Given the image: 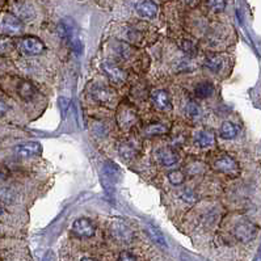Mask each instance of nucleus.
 I'll return each mask as SVG.
<instances>
[{"label":"nucleus","mask_w":261,"mask_h":261,"mask_svg":"<svg viewBox=\"0 0 261 261\" xmlns=\"http://www.w3.org/2000/svg\"><path fill=\"white\" fill-rule=\"evenodd\" d=\"M58 33L62 37L63 41H66L68 46L72 49L75 54H81L83 53V42L79 38V29H77L76 22L70 17L63 19L59 22Z\"/></svg>","instance_id":"nucleus-1"},{"label":"nucleus","mask_w":261,"mask_h":261,"mask_svg":"<svg viewBox=\"0 0 261 261\" xmlns=\"http://www.w3.org/2000/svg\"><path fill=\"white\" fill-rule=\"evenodd\" d=\"M121 169L116 163L111 162V160H107V162L103 163V167H101V181H103L104 187L113 188L118 181L121 180Z\"/></svg>","instance_id":"nucleus-2"},{"label":"nucleus","mask_w":261,"mask_h":261,"mask_svg":"<svg viewBox=\"0 0 261 261\" xmlns=\"http://www.w3.org/2000/svg\"><path fill=\"white\" fill-rule=\"evenodd\" d=\"M0 32L5 36H19L24 32V24L17 16L7 13L0 21Z\"/></svg>","instance_id":"nucleus-3"},{"label":"nucleus","mask_w":261,"mask_h":261,"mask_svg":"<svg viewBox=\"0 0 261 261\" xmlns=\"http://www.w3.org/2000/svg\"><path fill=\"white\" fill-rule=\"evenodd\" d=\"M20 49L25 56H40L45 52V44L37 37H25L20 42Z\"/></svg>","instance_id":"nucleus-4"},{"label":"nucleus","mask_w":261,"mask_h":261,"mask_svg":"<svg viewBox=\"0 0 261 261\" xmlns=\"http://www.w3.org/2000/svg\"><path fill=\"white\" fill-rule=\"evenodd\" d=\"M72 232L79 238H92L95 235L96 227L91 219L81 217L72 223Z\"/></svg>","instance_id":"nucleus-5"},{"label":"nucleus","mask_w":261,"mask_h":261,"mask_svg":"<svg viewBox=\"0 0 261 261\" xmlns=\"http://www.w3.org/2000/svg\"><path fill=\"white\" fill-rule=\"evenodd\" d=\"M234 232H235L236 239L243 243H247L256 238V235H258V227L252 222H240L239 224H236L235 231Z\"/></svg>","instance_id":"nucleus-6"},{"label":"nucleus","mask_w":261,"mask_h":261,"mask_svg":"<svg viewBox=\"0 0 261 261\" xmlns=\"http://www.w3.org/2000/svg\"><path fill=\"white\" fill-rule=\"evenodd\" d=\"M214 167H215L217 171L226 173V175H236V173L239 172V164H238V162H236L235 159H232L231 156H228V155L219 156L215 160V163H214Z\"/></svg>","instance_id":"nucleus-7"},{"label":"nucleus","mask_w":261,"mask_h":261,"mask_svg":"<svg viewBox=\"0 0 261 261\" xmlns=\"http://www.w3.org/2000/svg\"><path fill=\"white\" fill-rule=\"evenodd\" d=\"M135 11L143 19H155L158 15V5L152 0H138Z\"/></svg>","instance_id":"nucleus-8"},{"label":"nucleus","mask_w":261,"mask_h":261,"mask_svg":"<svg viewBox=\"0 0 261 261\" xmlns=\"http://www.w3.org/2000/svg\"><path fill=\"white\" fill-rule=\"evenodd\" d=\"M155 155H156V159L160 162V164H163L164 167L175 166L180 160V156H179L176 151L169 147L159 148Z\"/></svg>","instance_id":"nucleus-9"},{"label":"nucleus","mask_w":261,"mask_h":261,"mask_svg":"<svg viewBox=\"0 0 261 261\" xmlns=\"http://www.w3.org/2000/svg\"><path fill=\"white\" fill-rule=\"evenodd\" d=\"M151 100L159 111H171L172 109V101L171 96L164 89H156L151 95Z\"/></svg>","instance_id":"nucleus-10"},{"label":"nucleus","mask_w":261,"mask_h":261,"mask_svg":"<svg viewBox=\"0 0 261 261\" xmlns=\"http://www.w3.org/2000/svg\"><path fill=\"white\" fill-rule=\"evenodd\" d=\"M41 151H42V146L38 142H25V143L17 144L15 147V154L22 159L36 156Z\"/></svg>","instance_id":"nucleus-11"},{"label":"nucleus","mask_w":261,"mask_h":261,"mask_svg":"<svg viewBox=\"0 0 261 261\" xmlns=\"http://www.w3.org/2000/svg\"><path fill=\"white\" fill-rule=\"evenodd\" d=\"M103 70L105 71V74L109 76L112 81L114 83H122V81H125L126 79V72L122 68L117 66V65H114V63L111 62H104L103 63Z\"/></svg>","instance_id":"nucleus-12"},{"label":"nucleus","mask_w":261,"mask_h":261,"mask_svg":"<svg viewBox=\"0 0 261 261\" xmlns=\"http://www.w3.org/2000/svg\"><path fill=\"white\" fill-rule=\"evenodd\" d=\"M112 234L118 242L129 243L132 239V232L130 231V228L121 222H114L112 224Z\"/></svg>","instance_id":"nucleus-13"},{"label":"nucleus","mask_w":261,"mask_h":261,"mask_svg":"<svg viewBox=\"0 0 261 261\" xmlns=\"http://www.w3.org/2000/svg\"><path fill=\"white\" fill-rule=\"evenodd\" d=\"M92 97L100 104H108L113 100V92L105 85H96L92 88Z\"/></svg>","instance_id":"nucleus-14"},{"label":"nucleus","mask_w":261,"mask_h":261,"mask_svg":"<svg viewBox=\"0 0 261 261\" xmlns=\"http://www.w3.org/2000/svg\"><path fill=\"white\" fill-rule=\"evenodd\" d=\"M196 142L198 144L199 147L207 148L211 147L215 143V135L213 131L210 130H201L196 134Z\"/></svg>","instance_id":"nucleus-15"},{"label":"nucleus","mask_w":261,"mask_h":261,"mask_svg":"<svg viewBox=\"0 0 261 261\" xmlns=\"http://www.w3.org/2000/svg\"><path fill=\"white\" fill-rule=\"evenodd\" d=\"M17 92H19V96L22 100L30 101V100H33L36 97V95H37V89L29 81H21L19 87H17Z\"/></svg>","instance_id":"nucleus-16"},{"label":"nucleus","mask_w":261,"mask_h":261,"mask_svg":"<svg viewBox=\"0 0 261 261\" xmlns=\"http://www.w3.org/2000/svg\"><path fill=\"white\" fill-rule=\"evenodd\" d=\"M118 120H120V124H121L122 126H128V128H129L131 124L135 122L136 114L135 112L132 111L131 108L122 107L121 111H120V117H118Z\"/></svg>","instance_id":"nucleus-17"},{"label":"nucleus","mask_w":261,"mask_h":261,"mask_svg":"<svg viewBox=\"0 0 261 261\" xmlns=\"http://www.w3.org/2000/svg\"><path fill=\"white\" fill-rule=\"evenodd\" d=\"M238 132H239V129H238V126H236L235 124L226 121L222 124L219 134H221V136L223 139H234V138L238 135Z\"/></svg>","instance_id":"nucleus-18"},{"label":"nucleus","mask_w":261,"mask_h":261,"mask_svg":"<svg viewBox=\"0 0 261 261\" xmlns=\"http://www.w3.org/2000/svg\"><path fill=\"white\" fill-rule=\"evenodd\" d=\"M147 234L150 235V238L152 239V242L156 243V244L162 247V248H167L166 238H164L163 232L160 231L158 227H155V226H152V224H148L147 226Z\"/></svg>","instance_id":"nucleus-19"},{"label":"nucleus","mask_w":261,"mask_h":261,"mask_svg":"<svg viewBox=\"0 0 261 261\" xmlns=\"http://www.w3.org/2000/svg\"><path fill=\"white\" fill-rule=\"evenodd\" d=\"M120 155L125 160H130V159H134L138 155V148L131 142H125L120 146Z\"/></svg>","instance_id":"nucleus-20"},{"label":"nucleus","mask_w":261,"mask_h":261,"mask_svg":"<svg viewBox=\"0 0 261 261\" xmlns=\"http://www.w3.org/2000/svg\"><path fill=\"white\" fill-rule=\"evenodd\" d=\"M214 92V87L211 83H207V81H203V83H199V84L196 85L195 88V95L199 99H206V97H210Z\"/></svg>","instance_id":"nucleus-21"},{"label":"nucleus","mask_w":261,"mask_h":261,"mask_svg":"<svg viewBox=\"0 0 261 261\" xmlns=\"http://www.w3.org/2000/svg\"><path fill=\"white\" fill-rule=\"evenodd\" d=\"M224 62L223 58L219 56H211L209 58L206 59L205 66L209 68L210 71H213V72H219L222 70V67H223Z\"/></svg>","instance_id":"nucleus-22"},{"label":"nucleus","mask_w":261,"mask_h":261,"mask_svg":"<svg viewBox=\"0 0 261 261\" xmlns=\"http://www.w3.org/2000/svg\"><path fill=\"white\" fill-rule=\"evenodd\" d=\"M167 177L172 185H181L185 181V173L181 169H173L167 175Z\"/></svg>","instance_id":"nucleus-23"},{"label":"nucleus","mask_w":261,"mask_h":261,"mask_svg":"<svg viewBox=\"0 0 261 261\" xmlns=\"http://www.w3.org/2000/svg\"><path fill=\"white\" fill-rule=\"evenodd\" d=\"M16 13H17V17H21V19H30L33 16V9L30 5H28L26 3L24 4H16Z\"/></svg>","instance_id":"nucleus-24"},{"label":"nucleus","mask_w":261,"mask_h":261,"mask_svg":"<svg viewBox=\"0 0 261 261\" xmlns=\"http://www.w3.org/2000/svg\"><path fill=\"white\" fill-rule=\"evenodd\" d=\"M167 131H168V128L164 124H152V125H148L146 128V134L148 136L160 135V134H164Z\"/></svg>","instance_id":"nucleus-25"},{"label":"nucleus","mask_w":261,"mask_h":261,"mask_svg":"<svg viewBox=\"0 0 261 261\" xmlns=\"http://www.w3.org/2000/svg\"><path fill=\"white\" fill-rule=\"evenodd\" d=\"M16 198L15 192L12 191L11 188H1L0 189V201L3 203H13Z\"/></svg>","instance_id":"nucleus-26"},{"label":"nucleus","mask_w":261,"mask_h":261,"mask_svg":"<svg viewBox=\"0 0 261 261\" xmlns=\"http://www.w3.org/2000/svg\"><path fill=\"white\" fill-rule=\"evenodd\" d=\"M15 49V45L12 42V40H9L5 36H0V53L1 54H8Z\"/></svg>","instance_id":"nucleus-27"},{"label":"nucleus","mask_w":261,"mask_h":261,"mask_svg":"<svg viewBox=\"0 0 261 261\" xmlns=\"http://www.w3.org/2000/svg\"><path fill=\"white\" fill-rule=\"evenodd\" d=\"M226 4H227V0H207V5L214 12L224 11Z\"/></svg>","instance_id":"nucleus-28"},{"label":"nucleus","mask_w":261,"mask_h":261,"mask_svg":"<svg viewBox=\"0 0 261 261\" xmlns=\"http://www.w3.org/2000/svg\"><path fill=\"white\" fill-rule=\"evenodd\" d=\"M187 113L189 117L195 118L197 117L199 114V108L198 105L196 103H193V101H191V103H188V107H187Z\"/></svg>","instance_id":"nucleus-29"},{"label":"nucleus","mask_w":261,"mask_h":261,"mask_svg":"<svg viewBox=\"0 0 261 261\" xmlns=\"http://www.w3.org/2000/svg\"><path fill=\"white\" fill-rule=\"evenodd\" d=\"M59 109H61V114H62V117H66L67 109H68V105H70V101L66 99V97H59Z\"/></svg>","instance_id":"nucleus-30"},{"label":"nucleus","mask_w":261,"mask_h":261,"mask_svg":"<svg viewBox=\"0 0 261 261\" xmlns=\"http://www.w3.org/2000/svg\"><path fill=\"white\" fill-rule=\"evenodd\" d=\"M181 48H183V50H184L187 54H191V56H195L196 53H197V49H196V46L192 44L191 41H184L183 45H181Z\"/></svg>","instance_id":"nucleus-31"},{"label":"nucleus","mask_w":261,"mask_h":261,"mask_svg":"<svg viewBox=\"0 0 261 261\" xmlns=\"http://www.w3.org/2000/svg\"><path fill=\"white\" fill-rule=\"evenodd\" d=\"M118 261H136V258L131 254V252L124 251V252H121V255H120Z\"/></svg>","instance_id":"nucleus-32"},{"label":"nucleus","mask_w":261,"mask_h":261,"mask_svg":"<svg viewBox=\"0 0 261 261\" xmlns=\"http://www.w3.org/2000/svg\"><path fill=\"white\" fill-rule=\"evenodd\" d=\"M183 198L185 199V201H188V202H193L196 199V196L195 193L191 191V189H187V191L183 193Z\"/></svg>","instance_id":"nucleus-33"},{"label":"nucleus","mask_w":261,"mask_h":261,"mask_svg":"<svg viewBox=\"0 0 261 261\" xmlns=\"http://www.w3.org/2000/svg\"><path fill=\"white\" fill-rule=\"evenodd\" d=\"M8 111V105L4 103L3 100H0V117H3L4 114L7 113Z\"/></svg>","instance_id":"nucleus-34"},{"label":"nucleus","mask_w":261,"mask_h":261,"mask_svg":"<svg viewBox=\"0 0 261 261\" xmlns=\"http://www.w3.org/2000/svg\"><path fill=\"white\" fill-rule=\"evenodd\" d=\"M254 261H261V244L260 247H259L258 252H256V256H255Z\"/></svg>","instance_id":"nucleus-35"},{"label":"nucleus","mask_w":261,"mask_h":261,"mask_svg":"<svg viewBox=\"0 0 261 261\" xmlns=\"http://www.w3.org/2000/svg\"><path fill=\"white\" fill-rule=\"evenodd\" d=\"M80 261H96L95 259H91V258H83Z\"/></svg>","instance_id":"nucleus-36"},{"label":"nucleus","mask_w":261,"mask_h":261,"mask_svg":"<svg viewBox=\"0 0 261 261\" xmlns=\"http://www.w3.org/2000/svg\"><path fill=\"white\" fill-rule=\"evenodd\" d=\"M3 177H4V175L1 172H0V179H3Z\"/></svg>","instance_id":"nucleus-37"},{"label":"nucleus","mask_w":261,"mask_h":261,"mask_svg":"<svg viewBox=\"0 0 261 261\" xmlns=\"http://www.w3.org/2000/svg\"><path fill=\"white\" fill-rule=\"evenodd\" d=\"M1 213H3V209H1V206H0V215H1Z\"/></svg>","instance_id":"nucleus-38"}]
</instances>
